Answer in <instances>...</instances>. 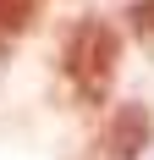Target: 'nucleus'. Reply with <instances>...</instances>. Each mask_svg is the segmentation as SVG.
<instances>
[{
    "instance_id": "1",
    "label": "nucleus",
    "mask_w": 154,
    "mask_h": 160,
    "mask_svg": "<svg viewBox=\"0 0 154 160\" xmlns=\"http://www.w3.org/2000/svg\"><path fill=\"white\" fill-rule=\"evenodd\" d=\"M61 61H66V78H72V88H77L83 105H110L116 66H121V28L105 22V17H83L66 33Z\"/></svg>"
},
{
    "instance_id": "2",
    "label": "nucleus",
    "mask_w": 154,
    "mask_h": 160,
    "mask_svg": "<svg viewBox=\"0 0 154 160\" xmlns=\"http://www.w3.org/2000/svg\"><path fill=\"white\" fill-rule=\"evenodd\" d=\"M149 144H154V111L143 105V99L116 105V116H110V122H105V132H99L105 160H138Z\"/></svg>"
},
{
    "instance_id": "3",
    "label": "nucleus",
    "mask_w": 154,
    "mask_h": 160,
    "mask_svg": "<svg viewBox=\"0 0 154 160\" xmlns=\"http://www.w3.org/2000/svg\"><path fill=\"white\" fill-rule=\"evenodd\" d=\"M127 33L154 55V0H132V6H127Z\"/></svg>"
}]
</instances>
